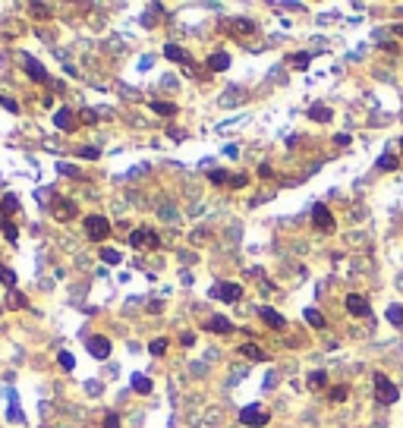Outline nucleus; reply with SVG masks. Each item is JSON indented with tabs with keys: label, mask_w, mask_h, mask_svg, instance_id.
I'll use <instances>...</instances> for the list:
<instances>
[{
	"label": "nucleus",
	"mask_w": 403,
	"mask_h": 428,
	"mask_svg": "<svg viewBox=\"0 0 403 428\" xmlns=\"http://www.w3.org/2000/svg\"><path fill=\"white\" fill-rule=\"evenodd\" d=\"M164 57H167V60H173V63H183V66H192V60H189V54L186 51H183L180 44H164Z\"/></svg>",
	"instance_id": "nucleus-12"
},
{
	"label": "nucleus",
	"mask_w": 403,
	"mask_h": 428,
	"mask_svg": "<svg viewBox=\"0 0 403 428\" xmlns=\"http://www.w3.org/2000/svg\"><path fill=\"white\" fill-rule=\"evenodd\" d=\"M101 152H98V148H79V158H85V161H95Z\"/></svg>",
	"instance_id": "nucleus-36"
},
{
	"label": "nucleus",
	"mask_w": 403,
	"mask_h": 428,
	"mask_svg": "<svg viewBox=\"0 0 403 428\" xmlns=\"http://www.w3.org/2000/svg\"><path fill=\"white\" fill-rule=\"evenodd\" d=\"M205 331H211V334H233V321L224 318V315H214V318L205 321Z\"/></svg>",
	"instance_id": "nucleus-13"
},
{
	"label": "nucleus",
	"mask_w": 403,
	"mask_h": 428,
	"mask_svg": "<svg viewBox=\"0 0 403 428\" xmlns=\"http://www.w3.org/2000/svg\"><path fill=\"white\" fill-rule=\"evenodd\" d=\"M372 384H375V400H378V403L391 406V403L400 400V390H397V384H394L388 375H381V371H378V375L372 378Z\"/></svg>",
	"instance_id": "nucleus-1"
},
{
	"label": "nucleus",
	"mask_w": 403,
	"mask_h": 428,
	"mask_svg": "<svg viewBox=\"0 0 403 428\" xmlns=\"http://www.w3.org/2000/svg\"><path fill=\"white\" fill-rule=\"evenodd\" d=\"M76 214H79L76 202H69V198H57V202H54V217H57L60 224H63V220H72Z\"/></svg>",
	"instance_id": "nucleus-8"
},
{
	"label": "nucleus",
	"mask_w": 403,
	"mask_h": 428,
	"mask_svg": "<svg viewBox=\"0 0 403 428\" xmlns=\"http://www.w3.org/2000/svg\"><path fill=\"white\" fill-rule=\"evenodd\" d=\"M104 428H120V416L117 413H107L104 416Z\"/></svg>",
	"instance_id": "nucleus-35"
},
{
	"label": "nucleus",
	"mask_w": 403,
	"mask_h": 428,
	"mask_svg": "<svg viewBox=\"0 0 403 428\" xmlns=\"http://www.w3.org/2000/svg\"><path fill=\"white\" fill-rule=\"evenodd\" d=\"M394 35H400V38H403V26H394Z\"/></svg>",
	"instance_id": "nucleus-45"
},
{
	"label": "nucleus",
	"mask_w": 403,
	"mask_h": 428,
	"mask_svg": "<svg viewBox=\"0 0 403 428\" xmlns=\"http://www.w3.org/2000/svg\"><path fill=\"white\" fill-rule=\"evenodd\" d=\"M29 303H26V296L19 293V290H10L7 293V309H26Z\"/></svg>",
	"instance_id": "nucleus-25"
},
{
	"label": "nucleus",
	"mask_w": 403,
	"mask_h": 428,
	"mask_svg": "<svg viewBox=\"0 0 403 428\" xmlns=\"http://www.w3.org/2000/svg\"><path fill=\"white\" fill-rule=\"evenodd\" d=\"M0 312H4V306H0Z\"/></svg>",
	"instance_id": "nucleus-47"
},
{
	"label": "nucleus",
	"mask_w": 403,
	"mask_h": 428,
	"mask_svg": "<svg viewBox=\"0 0 403 428\" xmlns=\"http://www.w3.org/2000/svg\"><path fill=\"white\" fill-rule=\"evenodd\" d=\"M240 356H246V359H252V362H265L268 353H265L262 346H255V343H240Z\"/></svg>",
	"instance_id": "nucleus-14"
},
{
	"label": "nucleus",
	"mask_w": 403,
	"mask_h": 428,
	"mask_svg": "<svg viewBox=\"0 0 403 428\" xmlns=\"http://www.w3.org/2000/svg\"><path fill=\"white\" fill-rule=\"evenodd\" d=\"M312 224H315L321 233H334V227H337L334 217H331V211H328V205H321V202L312 208Z\"/></svg>",
	"instance_id": "nucleus-5"
},
{
	"label": "nucleus",
	"mask_w": 403,
	"mask_h": 428,
	"mask_svg": "<svg viewBox=\"0 0 403 428\" xmlns=\"http://www.w3.org/2000/svg\"><path fill=\"white\" fill-rule=\"evenodd\" d=\"M259 318H262L268 328H274V331H284V328H287V318H284V315H281V312H274V309H268V306L259 309Z\"/></svg>",
	"instance_id": "nucleus-10"
},
{
	"label": "nucleus",
	"mask_w": 403,
	"mask_h": 428,
	"mask_svg": "<svg viewBox=\"0 0 403 428\" xmlns=\"http://www.w3.org/2000/svg\"><path fill=\"white\" fill-rule=\"evenodd\" d=\"M79 117H82V123H95V120H98V117H95V110H82Z\"/></svg>",
	"instance_id": "nucleus-40"
},
{
	"label": "nucleus",
	"mask_w": 403,
	"mask_h": 428,
	"mask_svg": "<svg viewBox=\"0 0 403 428\" xmlns=\"http://www.w3.org/2000/svg\"><path fill=\"white\" fill-rule=\"evenodd\" d=\"M255 173H259V177H262V180H268V177H271V173H274V170H271V167H268V164H262V167H259V170H255Z\"/></svg>",
	"instance_id": "nucleus-41"
},
{
	"label": "nucleus",
	"mask_w": 403,
	"mask_h": 428,
	"mask_svg": "<svg viewBox=\"0 0 403 428\" xmlns=\"http://www.w3.org/2000/svg\"><path fill=\"white\" fill-rule=\"evenodd\" d=\"M133 390H136V394H152V378L133 375Z\"/></svg>",
	"instance_id": "nucleus-26"
},
{
	"label": "nucleus",
	"mask_w": 403,
	"mask_h": 428,
	"mask_svg": "<svg viewBox=\"0 0 403 428\" xmlns=\"http://www.w3.org/2000/svg\"><path fill=\"white\" fill-rule=\"evenodd\" d=\"M240 422H243L246 428H265V425L271 422V413H268L262 403H249V406L240 409Z\"/></svg>",
	"instance_id": "nucleus-2"
},
{
	"label": "nucleus",
	"mask_w": 403,
	"mask_h": 428,
	"mask_svg": "<svg viewBox=\"0 0 403 428\" xmlns=\"http://www.w3.org/2000/svg\"><path fill=\"white\" fill-rule=\"evenodd\" d=\"M384 318H388L394 328H403V306H388V312H384Z\"/></svg>",
	"instance_id": "nucleus-24"
},
{
	"label": "nucleus",
	"mask_w": 403,
	"mask_h": 428,
	"mask_svg": "<svg viewBox=\"0 0 403 428\" xmlns=\"http://www.w3.org/2000/svg\"><path fill=\"white\" fill-rule=\"evenodd\" d=\"M170 139H186V129H170Z\"/></svg>",
	"instance_id": "nucleus-44"
},
{
	"label": "nucleus",
	"mask_w": 403,
	"mask_h": 428,
	"mask_svg": "<svg viewBox=\"0 0 403 428\" xmlns=\"http://www.w3.org/2000/svg\"><path fill=\"white\" fill-rule=\"evenodd\" d=\"M397 161H400L397 155H391V152H384V155H381V158L375 161V167H378V170H397Z\"/></svg>",
	"instance_id": "nucleus-20"
},
{
	"label": "nucleus",
	"mask_w": 403,
	"mask_h": 428,
	"mask_svg": "<svg viewBox=\"0 0 403 428\" xmlns=\"http://www.w3.org/2000/svg\"><path fill=\"white\" fill-rule=\"evenodd\" d=\"M0 104H4V107L10 110V114H19V104H16L13 98H0Z\"/></svg>",
	"instance_id": "nucleus-37"
},
{
	"label": "nucleus",
	"mask_w": 403,
	"mask_h": 428,
	"mask_svg": "<svg viewBox=\"0 0 403 428\" xmlns=\"http://www.w3.org/2000/svg\"><path fill=\"white\" fill-rule=\"evenodd\" d=\"M180 343H183V346H192V343H195V334H192V331L180 334Z\"/></svg>",
	"instance_id": "nucleus-39"
},
{
	"label": "nucleus",
	"mask_w": 403,
	"mask_h": 428,
	"mask_svg": "<svg viewBox=\"0 0 403 428\" xmlns=\"http://www.w3.org/2000/svg\"><path fill=\"white\" fill-rule=\"evenodd\" d=\"M0 230H4L7 243H16V239H19V227H16V224H10V220H0Z\"/></svg>",
	"instance_id": "nucleus-29"
},
{
	"label": "nucleus",
	"mask_w": 403,
	"mask_h": 428,
	"mask_svg": "<svg viewBox=\"0 0 403 428\" xmlns=\"http://www.w3.org/2000/svg\"><path fill=\"white\" fill-rule=\"evenodd\" d=\"M303 318H306V324H312L315 331L324 328V315H321L318 309H306V312H303Z\"/></svg>",
	"instance_id": "nucleus-19"
},
{
	"label": "nucleus",
	"mask_w": 403,
	"mask_h": 428,
	"mask_svg": "<svg viewBox=\"0 0 403 428\" xmlns=\"http://www.w3.org/2000/svg\"><path fill=\"white\" fill-rule=\"evenodd\" d=\"M208 180H211L214 186H230L233 177H230L227 170H221V167H214V170H208Z\"/></svg>",
	"instance_id": "nucleus-23"
},
{
	"label": "nucleus",
	"mask_w": 403,
	"mask_h": 428,
	"mask_svg": "<svg viewBox=\"0 0 403 428\" xmlns=\"http://www.w3.org/2000/svg\"><path fill=\"white\" fill-rule=\"evenodd\" d=\"M130 246H148V249H158L161 246V236L155 233V230H133L130 233Z\"/></svg>",
	"instance_id": "nucleus-7"
},
{
	"label": "nucleus",
	"mask_w": 403,
	"mask_h": 428,
	"mask_svg": "<svg viewBox=\"0 0 403 428\" xmlns=\"http://www.w3.org/2000/svg\"><path fill=\"white\" fill-rule=\"evenodd\" d=\"M161 309H164V303H158V299H155V303H148V312H152V315H158Z\"/></svg>",
	"instance_id": "nucleus-43"
},
{
	"label": "nucleus",
	"mask_w": 403,
	"mask_h": 428,
	"mask_svg": "<svg viewBox=\"0 0 403 428\" xmlns=\"http://www.w3.org/2000/svg\"><path fill=\"white\" fill-rule=\"evenodd\" d=\"M227 66H230V54H224V51H217V54L208 57V69L211 72H224Z\"/></svg>",
	"instance_id": "nucleus-15"
},
{
	"label": "nucleus",
	"mask_w": 403,
	"mask_h": 428,
	"mask_svg": "<svg viewBox=\"0 0 403 428\" xmlns=\"http://www.w3.org/2000/svg\"><path fill=\"white\" fill-rule=\"evenodd\" d=\"M208 293L214 296V299H221V303H240L243 299V287L233 284V281H217V284H211Z\"/></svg>",
	"instance_id": "nucleus-4"
},
{
	"label": "nucleus",
	"mask_w": 403,
	"mask_h": 428,
	"mask_svg": "<svg viewBox=\"0 0 403 428\" xmlns=\"http://www.w3.org/2000/svg\"><path fill=\"white\" fill-rule=\"evenodd\" d=\"M85 233H88V239H95V243H104V239L111 236V220L104 214H88L85 217Z\"/></svg>",
	"instance_id": "nucleus-3"
},
{
	"label": "nucleus",
	"mask_w": 403,
	"mask_h": 428,
	"mask_svg": "<svg viewBox=\"0 0 403 428\" xmlns=\"http://www.w3.org/2000/svg\"><path fill=\"white\" fill-rule=\"evenodd\" d=\"M309 117L318 120V123H328L334 114H331V107H324V104H312V107H309Z\"/></svg>",
	"instance_id": "nucleus-17"
},
{
	"label": "nucleus",
	"mask_w": 403,
	"mask_h": 428,
	"mask_svg": "<svg viewBox=\"0 0 403 428\" xmlns=\"http://www.w3.org/2000/svg\"><path fill=\"white\" fill-rule=\"evenodd\" d=\"M88 356L91 359H107V356H111V340H107V337H101V334H95V337H88Z\"/></svg>",
	"instance_id": "nucleus-6"
},
{
	"label": "nucleus",
	"mask_w": 403,
	"mask_h": 428,
	"mask_svg": "<svg viewBox=\"0 0 403 428\" xmlns=\"http://www.w3.org/2000/svg\"><path fill=\"white\" fill-rule=\"evenodd\" d=\"M54 123H57L60 129H66V133H72V129H76V120H72V110H66V107H60L57 114H54Z\"/></svg>",
	"instance_id": "nucleus-16"
},
{
	"label": "nucleus",
	"mask_w": 403,
	"mask_h": 428,
	"mask_svg": "<svg viewBox=\"0 0 403 428\" xmlns=\"http://www.w3.org/2000/svg\"><path fill=\"white\" fill-rule=\"evenodd\" d=\"M57 362H60V368H63V371H72V365H76V359H72V353H60V356H57Z\"/></svg>",
	"instance_id": "nucleus-33"
},
{
	"label": "nucleus",
	"mask_w": 403,
	"mask_h": 428,
	"mask_svg": "<svg viewBox=\"0 0 403 428\" xmlns=\"http://www.w3.org/2000/svg\"><path fill=\"white\" fill-rule=\"evenodd\" d=\"M22 63H26V72H29V76H32L35 82H51L47 69H44L38 60H35V57H29V54H26V57H22Z\"/></svg>",
	"instance_id": "nucleus-11"
},
{
	"label": "nucleus",
	"mask_w": 403,
	"mask_h": 428,
	"mask_svg": "<svg viewBox=\"0 0 403 428\" xmlns=\"http://www.w3.org/2000/svg\"><path fill=\"white\" fill-rule=\"evenodd\" d=\"M290 63H293V69H309V63H312V54H309V51H299V54H293V57H290Z\"/></svg>",
	"instance_id": "nucleus-22"
},
{
	"label": "nucleus",
	"mask_w": 403,
	"mask_h": 428,
	"mask_svg": "<svg viewBox=\"0 0 403 428\" xmlns=\"http://www.w3.org/2000/svg\"><path fill=\"white\" fill-rule=\"evenodd\" d=\"M101 262L104 265H120V252L117 249H101Z\"/></svg>",
	"instance_id": "nucleus-32"
},
{
	"label": "nucleus",
	"mask_w": 403,
	"mask_h": 428,
	"mask_svg": "<svg viewBox=\"0 0 403 428\" xmlns=\"http://www.w3.org/2000/svg\"><path fill=\"white\" fill-rule=\"evenodd\" d=\"M400 152H403V139H400Z\"/></svg>",
	"instance_id": "nucleus-46"
},
{
	"label": "nucleus",
	"mask_w": 403,
	"mask_h": 428,
	"mask_svg": "<svg viewBox=\"0 0 403 428\" xmlns=\"http://www.w3.org/2000/svg\"><path fill=\"white\" fill-rule=\"evenodd\" d=\"M32 13L38 16V19H47V7L44 4H32Z\"/></svg>",
	"instance_id": "nucleus-38"
},
{
	"label": "nucleus",
	"mask_w": 403,
	"mask_h": 428,
	"mask_svg": "<svg viewBox=\"0 0 403 428\" xmlns=\"http://www.w3.org/2000/svg\"><path fill=\"white\" fill-rule=\"evenodd\" d=\"M0 284L10 287V290H16V271L7 268V265H0Z\"/></svg>",
	"instance_id": "nucleus-28"
},
{
	"label": "nucleus",
	"mask_w": 403,
	"mask_h": 428,
	"mask_svg": "<svg viewBox=\"0 0 403 428\" xmlns=\"http://www.w3.org/2000/svg\"><path fill=\"white\" fill-rule=\"evenodd\" d=\"M230 32L233 35H249V32H255V22L252 19H233L230 22Z\"/></svg>",
	"instance_id": "nucleus-21"
},
{
	"label": "nucleus",
	"mask_w": 403,
	"mask_h": 428,
	"mask_svg": "<svg viewBox=\"0 0 403 428\" xmlns=\"http://www.w3.org/2000/svg\"><path fill=\"white\" fill-rule=\"evenodd\" d=\"M328 384V375L324 371H312V375H309V387L312 390H318V387H324Z\"/></svg>",
	"instance_id": "nucleus-31"
},
{
	"label": "nucleus",
	"mask_w": 403,
	"mask_h": 428,
	"mask_svg": "<svg viewBox=\"0 0 403 428\" xmlns=\"http://www.w3.org/2000/svg\"><path fill=\"white\" fill-rule=\"evenodd\" d=\"M16 208H19V198H16L13 192H7V195H4V202H0V214H4V220H7Z\"/></svg>",
	"instance_id": "nucleus-18"
},
{
	"label": "nucleus",
	"mask_w": 403,
	"mask_h": 428,
	"mask_svg": "<svg viewBox=\"0 0 403 428\" xmlns=\"http://www.w3.org/2000/svg\"><path fill=\"white\" fill-rule=\"evenodd\" d=\"M328 397H331L334 403H343L346 400V387H331V390H328Z\"/></svg>",
	"instance_id": "nucleus-34"
},
{
	"label": "nucleus",
	"mask_w": 403,
	"mask_h": 428,
	"mask_svg": "<svg viewBox=\"0 0 403 428\" xmlns=\"http://www.w3.org/2000/svg\"><path fill=\"white\" fill-rule=\"evenodd\" d=\"M346 312L353 315V318H362V315H369V299L359 293H350L346 296Z\"/></svg>",
	"instance_id": "nucleus-9"
},
{
	"label": "nucleus",
	"mask_w": 403,
	"mask_h": 428,
	"mask_svg": "<svg viewBox=\"0 0 403 428\" xmlns=\"http://www.w3.org/2000/svg\"><path fill=\"white\" fill-rule=\"evenodd\" d=\"M148 353H152V356H164V353H167V337L152 340V343H148Z\"/></svg>",
	"instance_id": "nucleus-30"
},
{
	"label": "nucleus",
	"mask_w": 403,
	"mask_h": 428,
	"mask_svg": "<svg viewBox=\"0 0 403 428\" xmlns=\"http://www.w3.org/2000/svg\"><path fill=\"white\" fill-rule=\"evenodd\" d=\"M152 110L161 117H173L177 114V104H167V101H152Z\"/></svg>",
	"instance_id": "nucleus-27"
},
{
	"label": "nucleus",
	"mask_w": 403,
	"mask_h": 428,
	"mask_svg": "<svg viewBox=\"0 0 403 428\" xmlns=\"http://www.w3.org/2000/svg\"><path fill=\"white\" fill-rule=\"evenodd\" d=\"M334 142H337V145H350V136H346V133H337Z\"/></svg>",
	"instance_id": "nucleus-42"
}]
</instances>
